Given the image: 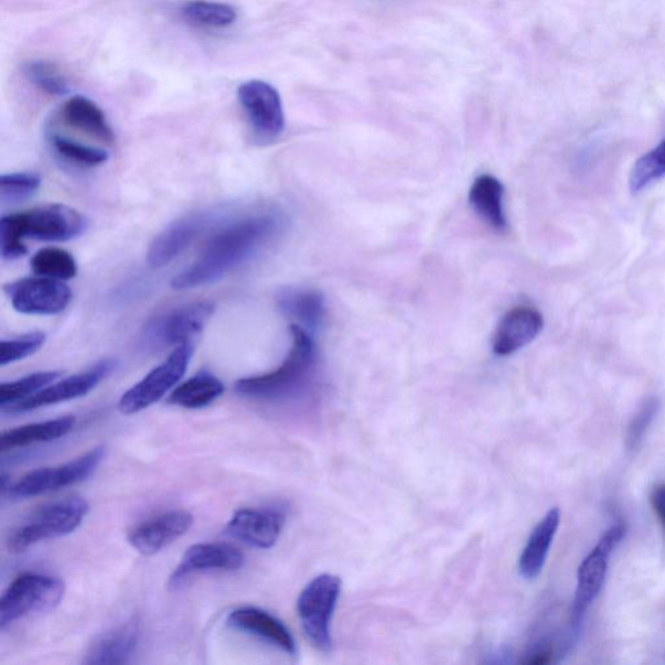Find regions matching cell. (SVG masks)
I'll list each match as a JSON object with an SVG mask.
<instances>
[{
	"instance_id": "obj_1",
	"label": "cell",
	"mask_w": 665,
	"mask_h": 665,
	"mask_svg": "<svg viewBox=\"0 0 665 665\" xmlns=\"http://www.w3.org/2000/svg\"><path fill=\"white\" fill-rule=\"evenodd\" d=\"M275 215H257L225 226L210 239L201 257L174 277L178 290L201 288L214 283L259 251L279 229Z\"/></svg>"
},
{
	"instance_id": "obj_2",
	"label": "cell",
	"mask_w": 665,
	"mask_h": 665,
	"mask_svg": "<svg viewBox=\"0 0 665 665\" xmlns=\"http://www.w3.org/2000/svg\"><path fill=\"white\" fill-rule=\"evenodd\" d=\"M85 226L83 215L64 204H46V206L4 216L0 222L2 257L6 260L24 257L28 253L25 238L65 243L79 236L85 230Z\"/></svg>"
},
{
	"instance_id": "obj_3",
	"label": "cell",
	"mask_w": 665,
	"mask_h": 665,
	"mask_svg": "<svg viewBox=\"0 0 665 665\" xmlns=\"http://www.w3.org/2000/svg\"><path fill=\"white\" fill-rule=\"evenodd\" d=\"M292 346L287 360L270 374L239 379L236 390L240 396L273 400L290 396L310 377L317 361L315 342L310 332L292 324Z\"/></svg>"
},
{
	"instance_id": "obj_4",
	"label": "cell",
	"mask_w": 665,
	"mask_h": 665,
	"mask_svg": "<svg viewBox=\"0 0 665 665\" xmlns=\"http://www.w3.org/2000/svg\"><path fill=\"white\" fill-rule=\"evenodd\" d=\"M89 508V504L78 496L50 503L10 533L7 549L20 554L43 540L71 535L82 525Z\"/></svg>"
},
{
	"instance_id": "obj_5",
	"label": "cell",
	"mask_w": 665,
	"mask_h": 665,
	"mask_svg": "<svg viewBox=\"0 0 665 665\" xmlns=\"http://www.w3.org/2000/svg\"><path fill=\"white\" fill-rule=\"evenodd\" d=\"M65 594V584L56 577L24 573L14 579L0 602V630L34 613L54 611Z\"/></svg>"
},
{
	"instance_id": "obj_6",
	"label": "cell",
	"mask_w": 665,
	"mask_h": 665,
	"mask_svg": "<svg viewBox=\"0 0 665 665\" xmlns=\"http://www.w3.org/2000/svg\"><path fill=\"white\" fill-rule=\"evenodd\" d=\"M341 588L340 577L325 573L307 584L298 598V616L303 630L321 652H331L333 647L331 624Z\"/></svg>"
},
{
	"instance_id": "obj_7",
	"label": "cell",
	"mask_w": 665,
	"mask_h": 665,
	"mask_svg": "<svg viewBox=\"0 0 665 665\" xmlns=\"http://www.w3.org/2000/svg\"><path fill=\"white\" fill-rule=\"evenodd\" d=\"M193 354L194 346L190 342L175 347L167 361L124 394L119 401L120 412L135 415L155 405L184 377Z\"/></svg>"
},
{
	"instance_id": "obj_8",
	"label": "cell",
	"mask_w": 665,
	"mask_h": 665,
	"mask_svg": "<svg viewBox=\"0 0 665 665\" xmlns=\"http://www.w3.org/2000/svg\"><path fill=\"white\" fill-rule=\"evenodd\" d=\"M105 455L106 450L100 446L68 463L29 472L10 485L9 494L12 498L24 500L76 485L92 476Z\"/></svg>"
},
{
	"instance_id": "obj_9",
	"label": "cell",
	"mask_w": 665,
	"mask_h": 665,
	"mask_svg": "<svg viewBox=\"0 0 665 665\" xmlns=\"http://www.w3.org/2000/svg\"><path fill=\"white\" fill-rule=\"evenodd\" d=\"M625 533V525H613L581 562L579 575H577V589L572 608L575 625L580 624L591 603L601 593L605 576H608L611 554L624 539Z\"/></svg>"
},
{
	"instance_id": "obj_10",
	"label": "cell",
	"mask_w": 665,
	"mask_h": 665,
	"mask_svg": "<svg viewBox=\"0 0 665 665\" xmlns=\"http://www.w3.org/2000/svg\"><path fill=\"white\" fill-rule=\"evenodd\" d=\"M215 307L207 302L179 307L152 319L143 331V341L152 347L180 346L203 331Z\"/></svg>"
},
{
	"instance_id": "obj_11",
	"label": "cell",
	"mask_w": 665,
	"mask_h": 665,
	"mask_svg": "<svg viewBox=\"0 0 665 665\" xmlns=\"http://www.w3.org/2000/svg\"><path fill=\"white\" fill-rule=\"evenodd\" d=\"M238 100L258 140L272 142L282 135V100L272 85L259 79L245 83L239 86Z\"/></svg>"
},
{
	"instance_id": "obj_12",
	"label": "cell",
	"mask_w": 665,
	"mask_h": 665,
	"mask_svg": "<svg viewBox=\"0 0 665 665\" xmlns=\"http://www.w3.org/2000/svg\"><path fill=\"white\" fill-rule=\"evenodd\" d=\"M13 309L25 315H57L72 301V291L63 281L32 277L6 285Z\"/></svg>"
},
{
	"instance_id": "obj_13",
	"label": "cell",
	"mask_w": 665,
	"mask_h": 665,
	"mask_svg": "<svg viewBox=\"0 0 665 665\" xmlns=\"http://www.w3.org/2000/svg\"><path fill=\"white\" fill-rule=\"evenodd\" d=\"M223 215L221 210H207L179 218L153 238L149 248L150 265L158 268L170 265Z\"/></svg>"
},
{
	"instance_id": "obj_14",
	"label": "cell",
	"mask_w": 665,
	"mask_h": 665,
	"mask_svg": "<svg viewBox=\"0 0 665 665\" xmlns=\"http://www.w3.org/2000/svg\"><path fill=\"white\" fill-rule=\"evenodd\" d=\"M114 368V362H100L95 364L93 368L83 372V374L65 378L61 383L45 387V389L34 394L33 397L4 409L3 412L23 414L34 411V409L63 404V401L82 398L104 382V379L111 374Z\"/></svg>"
},
{
	"instance_id": "obj_15",
	"label": "cell",
	"mask_w": 665,
	"mask_h": 665,
	"mask_svg": "<svg viewBox=\"0 0 665 665\" xmlns=\"http://www.w3.org/2000/svg\"><path fill=\"white\" fill-rule=\"evenodd\" d=\"M245 565L244 554L225 544H199L189 547L180 565L170 577V588L178 590L193 576L211 572H232Z\"/></svg>"
},
{
	"instance_id": "obj_16",
	"label": "cell",
	"mask_w": 665,
	"mask_h": 665,
	"mask_svg": "<svg viewBox=\"0 0 665 665\" xmlns=\"http://www.w3.org/2000/svg\"><path fill=\"white\" fill-rule=\"evenodd\" d=\"M194 517L184 510L168 511L148 518L128 532L131 547L142 555H155L192 529Z\"/></svg>"
},
{
	"instance_id": "obj_17",
	"label": "cell",
	"mask_w": 665,
	"mask_h": 665,
	"mask_svg": "<svg viewBox=\"0 0 665 665\" xmlns=\"http://www.w3.org/2000/svg\"><path fill=\"white\" fill-rule=\"evenodd\" d=\"M287 516L277 508H240L225 526L226 535L257 549H270L279 540Z\"/></svg>"
},
{
	"instance_id": "obj_18",
	"label": "cell",
	"mask_w": 665,
	"mask_h": 665,
	"mask_svg": "<svg viewBox=\"0 0 665 665\" xmlns=\"http://www.w3.org/2000/svg\"><path fill=\"white\" fill-rule=\"evenodd\" d=\"M544 318L532 307H516L503 317L493 335V350L498 356H508L528 346L543 332Z\"/></svg>"
},
{
	"instance_id": "obj_19",
	"label": "cell",
	"mask_w": 665,
	"mask_h": 665,
	"mask_svg": "<svg viewBox=\"0 0 665 665\" xmlns=\"http://www.w3.org/2000/svg\"><path fill=\"white\" fill-rule=\"evenodd\" d=\"M228 624L234 630L270 643V645L282 650L288 655L294 656L297 654V643L288 628L266 611L257 608L234 610L229 613Z\"/></svg>"
},
{
	"instance_id": "obj_20",
	"label": "cell",
	"mask_w": 665,
	"mask_h": 665,
	"mask_svg": "<svg viewBox=\"0 0 665 665\" xmlns=\"http://www.w3.org/2000/svg\"><path fill=\"white\" fill-rule=\"evenodd\" d=\"M141 640L140 621H127L100 635L87 648L85 664H124L133 656Z\"/></svg>"
},
{
	"instance_id": "obj_21",
	"label": "cell",
	"mask_w": 665,
	"mask_h": 665,
	"mask_svg": "<svg viewBox=\"0 0 665 665\" xmlns=\"http://www.w3.org/2000/svg\"><path fill=\"white\" fill-rule=\"evenodd\" d=\"M559 524V510L553 508L533 529L528 543L524 547L521 561H518V569L525 580H535L543 572Z\"/></svg>"
},
{
	"instance_id": "obj_22",
	"label": "cell",
	"mask_w": 665,
	"mask_h": 665,
	"mask_svg": "<svg viewBox=\"0 0 665 665\" xmlns=\"http://www.w3.org/2000/svg\"><path fill=\"white\" fill-rule=\"evenodd\" d=\"M277 303L285 315L296 320L294 324L307 332L317 331L324 323V297L315 290L283 289L277 297Z\"/></svg>"
},
{
	"instance_id": "obj_23",
	"label": "cell",
	"mask_w": 665,
	"mask_h": 665,
	"mask_svg": "<svg viewBox=\"0 0 665 665\" xmlns=\"http://www.w3.org/2000/svg\"><path fill=\"white\" fill-rule=\"evenodd\" d=\"M62 119L67 126L84 131L87 136L104 143L112 144L115 135L107 117L90 99L73 97L62 107Z\"/></svg>"
},
{
	"instance_id": "obj_24",
	"label": "cell",
	"mask_w": 665,
	"mask_h": 665,
	"mask_svg": "<svg viewBox=\"0 0 665 665\" xmlns=\"http://www.w3.org/2000/svg\"><path fill=\"white\" fill-rule=\"evenodd\" d=\"M75 422L76 419L73 416H64V418L7 430L0 437V450L7 452L24 449L35 443L56 441L58 438L67 436L75 427Z\"/></svg>"
},
{
	"instance_id": "obj_25",
	"label": "cell",
	"mask_w": 665,
	"mask_h": 665,
	"mask_svg": "<svg viewBox=\"0 0 665 665\" xmlns=\"http://www.w3.org/2000/svg\"><path fill=\"white\" fill-rule=\"evenodd\" d=\"M504 187L500 180L491 174H482L474 180L470 192V202L478 214L495 230L507 226L503 210Z\"/></svg>"
},
{
	"instance_id": "obj_26",
	"label": "cell",
	"mask_w": 665,
	"mask_h": 665,
	"mask_svg": "<svg viewBox=\"0 0 665 665\" xmlns=\"http://www.w3.org/2000/svg\"><path fill=\"white\" fill-rule=\"evenodd\" d=\"M224 392L225 386L221 379L208 372H201L174 389L168 404L187 409H200L214 404Z\"/></svg>"
},
{
	"instance_id": "obj_27",
	"label": "cell",
	"mask_w": 665,
	"mask_h": 665,
	"mask_svg": "<svg viewBox=\"0 0 665 665\" xmlns=\"http://www.w3.org/2000/svg\"><path fill=\"white\" fill-rule=\"evenodd\" d=\"M180 13L189 24L214 29L228 28L238 17L233 6L211 0H189L182 4Z\"/></svg>"
},
{
	"instance_id": "obj_28",
	"label": "cell",
	"mask_w": 665,
	"mask_h": 665,
	"mask_svg": "<svg viewBox=\"0 0 665 665\" xmlns=\"http://www.w3.org/2000/svg\"><path fill=\"white\" fill-rule=\"evenodd\" d=\"M35 275L58 281L72 280L77 275V262L68 251L47 247L36 253L32 259Z\"/></svg>"
},
{
	"instance_id": "obj_29",
	"label": "cell",
	"mask_w": 665,
	"mask_h": 665,
	"mask_svg": "<svg viewBox=\"0 0 665 665\" xmlns=\"http://www.w3.org/2000/svg\"><path fill=\"white\" fill-rule=\"evenodd\" d=\"M61 376V371L39 372V374L20 378L18 382L2 384L0 386V407L4 411L7 408L33 397L34 394L45 389Z\"/></svg>"
},
{
	"instance_id": "obj_30",
	"label": "cell",
	"mask_w": 665,
	"mask_h": 665,
	"mask_svg": "<svg viewBox=\"0 0 665 665\" xmlns=\"http://www.w3.org/2000/svg\"><path fill=\"white\" fill-rule=\"evenodd\" d=\"M663 178H665V138L655 149L635 162L630 178L631 192L637 194Z\"/></svg>"
},
{
	"instance_id": "obj_31",
	"label": "cell",
	"mask_w": 665,
	"mask_h": 665,
	"mask_svg": "<svg viewBox=\"0 0 665 665\" xmlns=\"http://www.w3.org/2000/svg\"><path fill=\"white\" fill-rule=\"evenodd\" d=\"M24 73L29 82H31L36 89H40L47 95L62 97V95L69 93L67 77H65L62 71L53 63L43 61L28 62L24 65Z\"/></svg>"
},
{
	"instance_id": "obj_32",
	"label": "cell",
	"mask_w": 665,
	"mask_h": 665,
	"mask_svg": "<svg viewBox=\"0 0 665 665\" xmlns=\"http://www.w3.org/2000/svg\"><path fill=\"white\" fill-rule=\"evenodd\" d=\"M51 141L58 155L77 165L93 168L101 165L108 160L107 151L68 140L58 135H54Z\"/></svg>"
},
{
	"instance_id": "obj_33",
	"label": "cell",
	"mask_w": 665,
	"mask_h": 665,
	"mask_svg": "<svg viewBox=\"0 0 665 665\" xmlns=\"http://www.w3.org/2000/svg\"><path fill=\"white\" fill-rule=\"evenodd\" d=\"M41 178L35 173L3 174L0 179V196L4 204H18L39 192Z\"/></svg>"
},
{
	"instance_id": "obj_34",
	"label": "cell",
	"mask_w": 665,
	"mask_h": 665,
	"mask_svg": "<svg viewBox=\"0 0 665 665\" xmlns=\"http://www.w3.org/2000/svg\"><path fill=\"white\" fill-rule=\"evenodd\" d=\"M659 408L661 401L657 398L652 397L643 401L637 414L633 416L630 427H628L625 440L628 451L634 452L640 449L650 426H652L657 412H659Z\"/></svg>"
},
{
	"instance_id": "obj_35",
	"label": "cell",
	"mask_w": 665,
	"mask_h": 665,
	"mask_svg": "<svg viewBox=\"0 0 665 665\" xmlns=\"http://www.w3.org/2000/svg\"><path fill=\"white\" fill-rule=\"evenodd\" d=\"M46 334L34 332L14 340H4L0 345V365H9L33 355L45 345Z\"/></svg>"
},
{
	"instance_id": "obj_36",
	"label": "cell",
	"mask_w": 665,
	"mask_h": 665,
	"mask_svg": "<svg viewBox=\"0 0 665 665\" xmlns=\"http://www.w3.org/2000/svg\"><path fill=\"white\" fill-rule=\"evenodd\" d=\"M652 504L665 535V484L656 486L652 494Z\"/></svg>"
},
{
	"instance_id": "obj_37",
	"label": "cell",
	"mask_w": 665,
	"mask_h": 665,
	"mask_svg": "<svg viewBox=\"0 0 665 665\" xmlns=\"http://www.w3.org/2000/svg\"><path fill=\"white\" fill-rule=\"evenodd\" d=\"M553 653L550 650H544V652L537 653L526 661L528 664L544 665L551 662Z\"/></svg>"
}]
</instances>
